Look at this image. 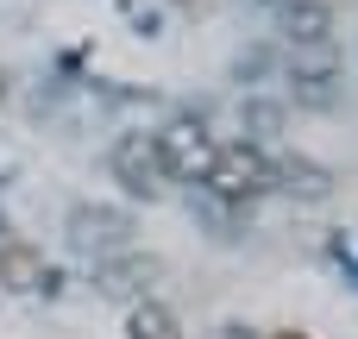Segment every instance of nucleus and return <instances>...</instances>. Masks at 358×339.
<instances>
[{
    "mask_svg": "<svg viewBox=\"0 0 358 339\" xmlns=\"http://www.w3.org/2000/svg\"><path fill=\"white\" fill-rule=\"evenodd\" d=\"M0 283L6 289H44V252L25 245V239H0Z\"/></svg>",
    "mask_w": 358,
    "mask_h": 339,
    "instance_id": "obj_5",
    "label": "nucleus"
},
{
    "mask_svg": "<svg viewBox=\"0 0 358 339\" xmlns=\"http://www.w3.org/2000/svg\"><path fill=\"white\" fill-rule=\"evenodd\" d=\"M151 271H157V264H138V258H132V264H107V271H101V289H113V296H120V289H138Z\"/></svg>",
    "mask_w": 358,
    "mask_h": 339,
    "instance_id": "obj_9",
    "label": "nucleus"
},
{
    "mask_svg": "<svg viewBox=\"0 0 358 339\" xmlns=\"http://www.w3.org/2000/svg\"><path fill=\"white\" fill-rule=\"evenodd\" d=\"M107 170H113V182L126 189V195H164V164H157V145L145 138V132H126L120 145H113V157H107Z\"/></svg>",
    "mask_w": 358,
    "mask_h": 339,
    "instance_id": "obj_3",
    "label": "nucleus"
},
{
    "mask_svg": "<svg viewBox=\"0 0 358 339\" xmlns=\"http://www.w3.org/2000/svg\"><path fill=\"white\" fill-rule=\"evenodd\" d=\"M258 6H289V0H258Z\"/></svg>",
    "mask_w": 358,
    "mask_h": 339,
    "instance_id": "obj_11",
    "label": "nucleus"
},
{
    "mask_svg": "<svg viewBox=\"0 0 358 339\" xmlns=\"http://www.w3.org/2000/svg\"><path fill=\"white\" fill-rule=\"evenodd\" d=\"M76 233H82V239H101V245H113V239L126 233V220H120V214H107V208H94V214H76Z\"/></svg>",
    "mask_w": 358,
    "mask_h": 339,
    "instance_id": "obj_8",
    "label": "nucleus"
},
{
    "mask_svg": "<svg viewBox=\"0 0 358 339\" xmlns=\"http://www.w3.org/2000/svg\"><path fill=\"white\" fill-rule=\"evenodd\" d=\"M201 182H208L214 195H227V201H252V195L277 189V182H271V157H264V145H252V138L214 145V164H208Z\"/></svg>",
    "mask_w": 358,
    "mask_h": 339,
    "instance_id": "obj_2",
    "label": "nucleus"
},
{
    "mask_svg": "<svg viewBox=\"0 0 358 339\" xmlns=\"http://www.w3.org/2000/svg\"><path fill=\"white\" fill-rule=\"evenodd\" d=\"M277 339H308V333H277Z\"/></svg>",
    "mask_w": 358,
    "mask_h": 339,
    "instance_id": "obj_12",
    "label": "nucleus"
},
{
    "mask_svg": "<svg viewBox=\"0 0 358 339\" xmlns=\"http://www.w3.org/2000/svg\"><path fill=\"white\" fill-rule=\"evenodd\" d=\"M151 145H157L164 176H176V182H201L208 164H214V132H208L201 120H189V113L164 120V126L151 132Z\"/></svg>",
    "mask_w": 358,
    "mask_h": 339,
    "instance_id": "obj_1",
    "label": "nucleus"
},
{
    "mask_svg": "<svg viewBox=\"0 0 358 339\" xmlns=\"http://www.w3.org/2000/svg\"><path fill=\"white\" fill-rule=\"evenodd\" d=\"M170 6H195V0H170Z\"/></svg>",
    "mask_w": 358,
    "mask_h": 339,
    "instance_id": "obj_13",
    "label": "nucleus"
},
{
    "mask_svg": "<svg viewBox=\"0 0 358 339\" xmlns=\"http://www.w3.org/2000/svg\"><path fill=\"white\" fill-rule=\"evenodd\" d=\"M334 252H340V258H352V264H358V233H340V239H334Z\"/></svg>",
    "mask_w": 358,
    "mask_h": 339,
    "instance_id": "obj_10",
    "label": "nucleus"
},
{
    "mask_svg": "<svg viewBox=\"0 0 358 339\" xmlns=\"http://www.w3.org/2000/svg\"><path fill=\"white\" fill-rule=\"evenodd\" d=\"M277 13H283V38L296 50H327L334 44V6L327 0H289Z\"/></svg>",
    "mask_w": 358,
    "mask_h": 339,
    "instance_id": "obj_4",
    "label": "nucleus"
},
{
    "mask_svg": "<svg viewBox=\"0 0 358 339\" xmlns=\"http://www.w3.org/2000/svg\"><path fill=\"white\" fill-rule=\"evenodd\" d=\"M126 327H132V339H182V327H176V315H170L164 302H138Z\"/></svg>",
    "mask_w": 358,
    "mask_h": 339,
    "instance_id": "obj_7",
    "label": "nucleus"
},
{
    "mask_svg": "<svg viewBox=\"0 0 358 339\" xmlns=\"http://www.w3.org/2000/svg\"><path fill=\"white\" fill-rule=\"evenodd\" d=\"M271 182H283V189H296V195H308V201H321V195L334 189V176H327L321 164H308V157H271Z\"/></svg>",
    "mask_w": 358,
    "mask_h": 339,
    "instance_id": "obj_6",
    "label": "nucleus"
}]
</instances>
